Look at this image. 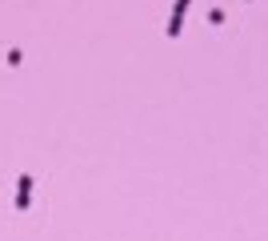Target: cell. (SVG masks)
<instances>
[{
    "label": "cell",
    "instance_id": "obj_2",
    "mask_svg": "<svg viewBox=\"0 0 268 241\" xmlns=\"http://www.w3.org/2000/svg\"><path fill=\"white\" fill-rule=\"evenodd\" d=\"M28 189H32V181H28V177H20V197H16V205H20V209L28 205Z\"/></svg>",
    "mask_w": 268,
    "mask_h": 241
},
{
    "label": "cell",
    "instance_id": "obj_1",
    "mask_svg": "<svg viewBox=\"0 0 268 241\" xmlns=\"http://www.w3.org/2000/svg\"><path fill=\"white\" fill-rule=\"evenodd\" d=\"M188 4H192V0H176V8H172V20H168V36H180V24H184V12H188Z\"/></svg>",
    "mask_w": 268,
    "mask_h": 241
}]
</instances>
